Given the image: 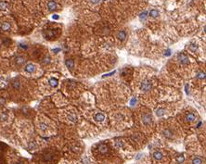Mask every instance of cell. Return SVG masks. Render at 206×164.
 <instances>
[{
	"mask_svg": "<svg viewBox=\"0 0 206 164\" xmlns=\"http://www.w3.org/2000/svg\"><path fill=\"white\" fill-rule=\"evenodd\" d=\"M94 119L97 121H103L104 119H105V116H104V114H102V113H97V114L94 116Z\"/></svg>",
	"mask_w": 206,
	"mask_h": 164,
	"instance_id": "cell-10",
	"label": "cell"
},
{
	"mask_svg": "<svg viewBox=\"0 0 206 164\" xmlns=\"http://www.w3.org/2000/svg\"><path fill=\"white\" fill-rule=\"evenodd\" d=\"M100 1H101V0H90V2H91L92 4H94V5L100 3Z\"/></svg>",
	"mask_w": 206,
	"mask_h": 164,
	"instance_id": "cell-27",
	"label": "cell"
},
{
	"mask_svg": "<svg viewBox=\"0 0 206 164\" xmlns=\"http://www.w3.org/2000/svg\"><path fill=\"white\" fill-rule=\"evenodd\" d=\"M189 49L190 50L191 52H195V51H197V49H198V46L196 45V44H191L190 46H189Z\"/></svg>",
	"mask_w": 206,
	"mask_h": 164,
	"instance_id": "cell-18",
	"label": "cell"
},
{
	"mask_svg": "<svg viewBox=\"0 0 206 164\" xmlns=\"http://www.w3.org/2000/svg\"><path fill=\"white\" fill-rule=\"evenodd\" d=\"M184 160H185V158H184L183 155H179L176 157V161H177L178 163H183Z\"/></svg>",
	"mask_w": 206,
	"mask_h": 164,
	"instance_id": "cell-19",
	"label": "cell"
},
{
	"mask_svg": "<svg viewBox=\"0 0 206 164\" xmlns=\"http://www.w3.org/2000/svg\"><path fill=\"white\" fill-rule=\"evenodd\" d=\"M163 135L167 138H172L173 137V132L170 129H165L163 131Z\"/></svg>",
	"mask_w": 206,
	"mask_h": 164,
	"instance_id": "cell-14",
	"label": "cell"
},
{
	"mask_svg": "<svg viewBox=\"0 0 206 164\" xmlns=\"http://www.w3.org/2000/svg\"><path fill=\"white\" fill-rule=\"evenodd\" d=\"M148 12L147 11H144V12H142L140 15H139V18H140V20H146V18H147V16H148Z\"/></svg>",
	"mask_w": 206,
	"mask_h": 164,
	"instance_id": "cell-23",
	"label": "cell"
},
{
	"mask_svg": "<svg viewBox=\"0 0 206 164\" xmlns=\"http://www.w3.org/2000/svg\"><path fill=\"white\" fill-rule=\"evenodd\" d=\"M164 113H165V109H163V108H160V109H158L157 110H156V115H157L158 117L163 116L164 115Z\"/></svg>",
	"mask_w": 206,
	"mask_h": 164,
	"instance_id": "cell-17",
	"label": "cell"
},
{
	"mask_svg": "<svg viewBox=\"0 0 206 164\" xmlns=\"http://www.w3.org/2000/svg\"><path fill=\"white\" fill-rule=\"evenodd\" d=\"M142 121L145 125H149L150 122H151V116L149 114H144L143 117H142Z\"/></svg>",
	"mask_w": 206,
	"mask_h": 164,
	"instance_id": "cell-5",
	"label": "cell"
},
{
	"mask_svg": "<svg viewBox=\"0 0 206 164\" xmlns=\"http://www.w3.org/2000/svg\"><path fill=\"white\" fill-rule=\"evenodd\" d=\"M149 16L151 18H157L159 16V11H158L157 9H151L149 12Z\"/></svg>",
	"mask_w": 206,
	"mask_h": 164,
	"instance_id": "cell-15",
	"label": "cell"
},
{
	"mask_svg": "<svg viewBox=\"0 0 206 164\" xmlns=\"http://www.w3.org/2000/svg\"><path fill=\"white\" fill-rule=\"evenodd\" d=\"M141 89L143 90V91H145V92H148V91H149V90L151 89V84L149 83V81L145 80L144 82H142V84H141Z\"/></svg>",
	"mask_w": 206,
	"mask_h": 164,
	"instance_id": "cell-2",
	"label": "cell"
},
{
	"mask_svg": "<svg viewBox=\"0 0 206 164\" xmlns=\"http://www.w3.org/2000/svg\"><path fill=\"white\" fill-rule=\"evenodd\" d=\"M192 164H202V160L200 158H195L192 160Z\"/></svg>",
	"mask_w": 206,
	"mask_h": 164,
	"instance_id": "cell-20",
	"label": "cell"
},
{
	"mask_svg": "<svg viewBox=\"0 0 206 164\" xmlns=\"http://www.w3.org/2000/svg\"><path fill=\"white\" fill-rule=\"evenodd\" d=\"M99 151L101 153H106L107 152V147L105 145H100L99 146Z\"/></svg>",
	"mask_w": 206,
	"mask_h": 164,
	"instance_id": "cell-21",
	"label": "cell"
},
{
	"mask_svg": "<svg viewBox=\"0 0 206 164\" xmlns=\"http://www.w3.org/2000/svg\"><path fill=\"white\" fill-rule=\"evenodd\" d=\"M24 63H25V58L24 57L20 56V57L16 58V64H17L18 66H22Z\"/></svg>",
	"mask_w": 206,
	"mask_h": 164,
	"instance_id": "cell-7",
	"label": "cell"
},
{
	"mask_svg": "<svg viewBox=\"0 0 206 164\" xmlns=\"http://www.w3.org/2000/svg\"><path fill=\"white\" fill-rule=\"evenodd\" d=\"M198 77H199V79H200V80L204 79V78H205V73H204V72H199Z\"/></svg>",
	"mask_w": 206,
	"mask_h": 164,
	"instance_id": "cell-24",
	"label": "cell"
},
{
	"mask_svg": "<svg viewBox=\"0 0 206 164\" xmlns=\"http://www.w3.org/2000/svg\"><path fill=\"white\" fill-rule=\"evenodd\" d=\"M6 119H7V115L5 114V113H3V114L1 115V120H2V121H5Z\"/></svg>",
	"mask_w": 206,
	"mask_h": 164,
	"instance_id": "cell-28",
	"label": "cell"
},
{
	"mask_svg": "<svg viewBox=\"0 0 206 164\" xmlns=\"http://www.w3.org/2000/svg\"><path fill=\"white\" fill-rule=\"evenodd\" d=\"M10 28H11V25H10V23L7 22V21L3 22V23H2V25H1V30H2V31H5V32H8V31H9V30H10Z\"/></svg>",
	"mask_w": 206,
	"mask_h": 164,
	"instance_id": "cell-8",
	"label": "cell"
},
{
	"mask_svg": "<svg viewBox=\"0 0 206 164\" xmlns=\"http://www.w3.org/2000/svg\"><path fill=\"white\" fill-rule=\"evenodd\" d=\"M47 8H48L49 11H54V10L57 9L58 5L54 0H50V1H48V3H47Z\"/></svg>",
	"mask_w": 206,
	"mask_h": 164,
	"instance_id": "cell-4",
	"label": "cell"
},
{
	"mask_svg": "<svg viewBox=\"0 0 206 164\" xmlns=\"http://www.w3.org/2000/svg\"><path fill=\"white\" fill-rule=\"evenodd\" d=\"M66 66L68 67L69 69H72L73 67H74V61L72 60V59H67L65 62Z\"/></svg>",
	"mask_w": 206,
	"mask_h": 164,
	"instance_id": "cell-16",
	"label": "cell"
},
{
	"mask_svg": "<svg viewBox=\"0 0 206 164\" xmlns=\"http://www.w3.org/2000/svg\"><path fill=\"white\" fill-rule=\"evenodd\" d=\"M69 119H70V121L74 122V121H77V116L75 115V114H70V115H69Z\"/></svg>",
	"mask_w": 206,
	"mask_h": 164,
	"instance_id": "cell-22",
	"label": "cell"
},
{
	"mask_svg": "<svg viewBox=\"0 0 206 164\" xmlns=\"http://www.w3.org/2000/svg\"><path fill=\"white\" fill-rule=\"evenodd\" d=\"M24 70H25V72H28V73H34V72L36 71V67L33 63H28V64H26Z\"/></svg>",
	"mask_w": 206,
	"mask_h": 164,
	"instance_id": "cell-3",
	"label": "cell"
},
{
	"mask_svg": "<svg viewBox=\"0 0 206 164\" xmlns=\"http://www.w3.org/2000/svg\"><path fill=\"white\" fill-rule=\"evenodd\" d=\"M117 37L119 40L124 41L126 39V37H127V34H126L125 31H120V32H118L117 34Z\"/></svg>",
	"mask_w": 206,
	"mask_h": 164,
	"instance_id": "cell-6",
	"label": "cell"
},
{
	"mask_svg": "<svg viewBox=\"0 0 206 164\" xmlns=\"http://www.w3.org/2000/svg\"><path fill=\"white\" fill-rule=\"evenodd\" d=\"M178 59H179V61H180V63L182 64V65H188V64L189 63L188 56H186V55L183 54V53L178 55Z\"/></svg>",
	"mask_w": 206,
	"mask_h": 164,
	"instance_id": "cell-1",
	"label": "cell"
},
{
	"mask_svg": "<svg viewBox=\"0 0 206 164\" xmlns=\"http://www.w3.org/2000/svg\"><path fill=\"white\" fill-rule=\"evenodd\" d=\"M9 8V3L6 1H0V10H6Z\"/></svg>",
	"mask_w": 206,
	"mask_h": 164,
	"instance_id": "cell-13",
	"label": "cell"
},
{
	"mask_svg": "<svg viewBox=\"0 0 206 164\" xmlns=\"http://www.w3.org/2000/svg\"><path fill=\"white\" fill-rule=\"evenodd\" d=\"M13 86L15 87V88H17V89H19L20 88V83L19 82H14V84H13Z\"/></svg>",
	"mask_w": 206,
	"mask_h": 164,
	"instance_id": "cell-26",
	"label": "cell"
},
{
	"mask_svg": "<svg viewBox=\"0 0 206 164\" xmlns=\"http://www.w3.org/2000/svg\"><path fill=\"white\" fill-rule=\"evenodd\" d=\"M153 157H154V158L156 160H161V159L163 158V153L160 152V151H155V152L153 153Z\"/></svg>",
	"mask_w": 206,
	"mask_h": 164,
	"instance_id": "cell-11",
	"label": "cell"
},
{
	"mask_svg": "<svg viewBox=\"0 0 206 164\" xmlns=\"http://www.w3.org/2000/svg\"><path fill=\"white\" fill-rule=\"evenodd\" d=\"M15 164H20V163H15Z\"/></svg>",
	"mask_w": 206,
	"mask_h": 164,
	"instance_id": "cell-29",
	"label": "cell"
},
{
	"mask_svg": "<svg viewBox=\"0 0 206 164\" xmlns=\"http://www.w3.org/2000/svg\"><path fill=\"white\" fill-rule=\"evenodd\" d=\"M48 83L51 87H57L58 84H59V81H58V79H56V78H51V79L49 80Z\"/></svg>",
	"mask_w": 206,
	"mask_h": 164,
	"instance_id": "cell-12",
	"label": "cell"
},
{
	"mask_svg": "<svg viewBox=\"0 0 206 164\" xmlns=\"http://www.w3.org/2000/svg\"><path fill=\"white\" fill-rule=\"evenodd\" d=\"M40 129L42 130V131H46V130L47 129V125H46V123H44V122H41V123H40Z\"/></svg>",
	"mask_w": 206,
	"mask_h": 164,
	"instance_id": "cell-25",
	"label": "cell"
},
{
	"mask_svg": "<svg viewBox=\"0 0 206 164\" xmlns=\"http://www.w3.org/2000/svg\"><path fill=\"white\" fill-rule=\"evenodd\" d=\"M195 118H196V116H195L194 113L189 112L186 116V121H189V122H191V121H195Z\"/></svg>",
	"mask_w": 206,
	"mask_h": 164,
	"instance_id": "cell-9",
	"label": "cell"
}]
</instances>
